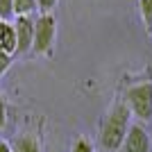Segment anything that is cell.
<instances>
[{
	"label": "cell",
	"mask_w": 152,
	"mask_h": 152,
	"mask_svg": "<svg viewBox=\"0 0 152 152\" xmlns=\"http://www.w3.org/2000/svg\"><path fill=\"white\" fill-rule=\"evenodd\" d=\"M129 125H132L129 109L125 107V102H116L104 114V118L100 123V129H98V143H100L102 152H118Z\"/></svg>",
	"instance_id": "1"
},
{
	"label": "cell",
	"mask_w": 152,
	"mask_h": 152,
	"mask_svg": "<svg viewBox=\"0 0 152 152\" xmlns=\"http://www.w3.org/2000/svg\"><path fill=\"white\" fill-rule=\"evenodd\" d=\"M129 114L141 123H152V82L132 84L123 95Z\"/></svg>",
	"instance_id": "2"
},
{
	"label": "cell",
	"mask_w": 152,
	"mask_h": 152,
	"mask_svg": "<svg viewBox=\"0 0 152 152\" xmlns=\"http://www.w3.org/2000/svg\"><path fill=\"white\" fill-rule=\"evenodd\" d=\"M57 39V18L55 14H39L34 16V39H32V52L39 57H50L55 50Z\"/></svg>",
	"instance_id": "3"
},
{
	"label": "cell",
	"mask_w": 152,
	"mask_h": 152,
	"mask_svg": "<svg viewBox=\"0 0 152 152\" xmlns=\"http://www.w3.org/2000/svg\"><path fill=\"white\" fill-rule=\"evenodd\" d=\"M118 152H152V139L141 123H132Z\"/></svg>",
	"instance_id": "4"
},
{
	"label": "cell",
	"mask_w": 152,
	"mask_h": 152,
	"mask_svg": "<svg viewBox=\"0 0 152 152\" xmlns=\"http://www.w3.org/2000/svg\"><path fill=\"white\" fill-rule=\"evenodd\" d=\"M16 32V55L32 52V39H34V16H16L12 20Z\"/></svg>",
	"instance_id": "5"
},
{
	"label": "cell",
	"mask_w": 152,
	"mask_h": 152,
	"mask_svg": "<svg viewBox=\"0 0 152 152\" xmlns=\"http://www.w3.org/2000/svg\"><path fill=\"white\" fill-rule=\"evenodd\" d=\"M12 152H41V141L37 134L23 132L18 134L12 143Z\"/></svg>",
	"instance_id": "6"
},
{
	"label": "cell",
	"mask_w": 152,
	"mask_h": 152,
	"mask_svg": "<svg viewBox=\"0 0 152 152\" xmlns=\"http://www.w3.org/2000/svg\"><path fill=\"white\" fill-rule=\"evenodd\" d=\"M0 50L16 55V32L12 20H0Z\"/></svg>",
	"instance_id": "7"
},
{
	"label": "cell",
	"mask_w": 152,
	"mask_h": 152,
	"mask_svg": "<svg viewBox=\"0 0 152 152\" xmlns=\"http://www.w3.org/2000/svg\"><path fill=\"white\" fill-rule=\"evenodd\" d=\"M37 0H14V18L16 16H34Z\"/></svg>",
	"instance_id": "8"
},
{
	"label": "cell",
	"mask_w": 152,
	"mask_h": 152,
	"mask_svg": "<svg viewBox=\"0 0 152 152\" xmlns=\"http://www.w3.org/2000/svg\"><path fill=\"white\" fill-rule=\"evenodd\" d=\"M70 152H95V145L91 143L89 136H77L70 145Z\"/></svg>",
	"instance_id": "9"
},
{
	"label": "cell",
	"mask_w": 152,
	"mask_h": 152,
	"mask_svg": "<svg viewBox=\"0 0 152 152\" xmlns=\"http://www.w3.org/2000/svg\"><path fill=\"white\" fill-rule=\"evenodd\" d=\"M139 12L148 30H152V0H139Z\"/></svg>",
	"instance_id": "10"
},
{
	"label": "cell",
	"mask_w": 152,
	"mask_h": 152,
	"mask_svg": "<svg viewBox=\"0 0 152 152\" xmlns=\"http://www.w3.org/2000/svg\"><path fill=\"white\" fill-rule=\"evenodd\" d=\"M0 20H14V0H0Z\"/></svg>",
	"instance_id": "11"
},
{
	"label": "cell",
	"mask_w": 152,
	"mask_h": 152,
	"mask_svg": "<svg viewBox=\"0 0 152 152\" xmlns=\"http://www.w3.org/2000/svg\"><path fill=\"white\" fill-rule=\"evenodd\" d=\"M59 0H37V9L41 14H52L55 9H57Z\"/></svg>",
	"instance_id": "12"
},
{
	"label": "cell",
	"mask_w": 152,
	"mask_h": 152,
	"mask_svg": "<svg viewBox=\"0 0 152 152\" xmlns=\"http://www.w3.org/2000/svg\"><path fill=\"white\" fill-rule=\"evenodd\" d=\"M12 61H14V55H9V52H2V50H0V77L5 75L9 68H12Z\"/></svg>",
	"instance_id": "13"
},
{
	"label": "cell",
	"mask_w": 152,
	"mask_h": 152,
	"mask_svg": "<svg viewBox=\"0 0 152 152\" xmlns=\"http://www.w3.org/2000/svg\"><path fill=\"white\" fill-rule=\"evenodd\" d=\"M5 125H7V102L0 95V129H5Z\"/></svg>",
	"instance_id": "14"
},
{
	"label": "cell",
	"mask_w": 152,
	"mask_h": 152,
	"mask_svg": "<svg viewBox=\"0 0 152 152\" xmlns=\"http://www.w3.org/2000/svg\"><path fill=\"white\" fill-rule=\"evenodd\" d=\"M0 152H12V143H7V141H0Z\"/></svg>",
	"instance_id": "15"
}]
</instances>
